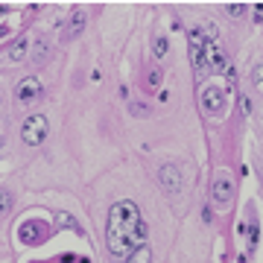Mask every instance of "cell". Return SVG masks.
Segmentation results:
<instances>
[{
    "mask_svg": "<svg viewBox=\"0 0 263 263\" xmlns=\"http://www.w3.org/2000/svg\"><path fill=\"white\" fill-rule=\"evenodd\" d=\"M146 243V222L135 202H114L105 222V246L114 257H132Z\"/></svg>",
    "mask_w": 263,
    "mask_h": 263,
    "instance_id": "cell-1",
    "label": "cell"
},
{
    "mask_svg": "<svg viewBox=\"0 0 263 263\" xmlns=\"http://www.w3.org/2000/svg\"><path fill=\"white\" fill-rule=\"evenodd\" d=\"M47 135H50V123L44 114H32L21 126V141L27 143V146H41V143L47 141Z\"/></svg>",
    "mask_w": 263,
    "mask_h": 263,
    "instance_id": "cell-2",
    "label": "cell"
},
{
    "mask_svg": "<svg viewBox=\"0 0 263 263\" xmlns=\"http://www.w3.org/2000/svg\"><path fill=\"white\" fill-rule=\"evenodd\" d=\"M211 199L214 205L219 208H228L231 199H234V176L228 170H216L214 173V181H211Z\"/></svg>",
    "mask_w": 263,
    "mask_h": 263,
    "instance_id": "cell-3",
    "label": "cell"
},
{
    "mask_svg": "<svg viewBox=\"0 0 263 263\" xmlns=\"http://www.w3.org/2000/svg\"><path fill=\"white\" fill-rule=\"evenodd\" d=\"M158 181L161 187L167 190L170 196H179L181 187H184V179H181V170L176 167V164H164V167L158 170Z\"/></svg>",
    "mask_w": 263,
    "mask_h": 263,
    "instance_id": "cell-4",
    "label": "cell"
},
{
    "mask_svg": "<svg viewBox=\"0 0 263 263\" xmlns=\"http://www.w3.org/2000/svg\"><path fill=\"white\" fill-rule=\"evenodd\" d=\"M190 62H193V70H205L208 65V44L202 32H190Z\"/></svg>",
    "mask_w": 263,
    "mask_h": 263,
    "instance_id": "cell-5",
    "label": "cell"
},
{
    "mask_svg": "<svg viewBox=\"0 0 263 263\" xmlns=\"http://www.w3.org/2000/svg\"><path fill=\"white\" fill-rule=\"evenodd\" d=\"M202 108H205L208 117H216V114H222V108H226V94H222L216 85L205 88V91H202Z\"/></svg>",
    "mask_w": 263,
    "mask_h": 263,
    "instance_id": "cell-6",
    "label": "cell"
},
{
    "mask_svg": "<svg viewBox=\"0 0 263 263\" xmlns=\"http://www.w3.org/2000/svg\"><path fill=\"white\" fill-rule=\"evenodd\" d=\"M15 97H18V103H32L41 97V82H38L35 76H27V79H21L18 88H15Z\"/></svg>",
    "mask_w": 263,
    "mask_h": 263,
    "instance_id": "cell-7",
    "label": "cell"
},
{
    "mask_svg": "<svg viewBox=\"0 0 263 263\" xmlns=\"http://www.w3.org/2000/svg\"><path fill=\"white\" fill-rule=\"evenodd\" d=\"M29 56H32V41H29V35H21L9 47V53H6V59L15 62V65H18V62H27Z\"/></svg>",
    "mask_w": 263,
    "mask_h": 263,
    "instance_id": "cell-8",
    "label": "cell"
},
{
    "mask_svg": "<svg viewBox=\"0 0 263 263\" xmlns=\"http://www.w3.org/2000/svg\"><path fill=\"white\" fill-rule=\"evenodd\" d=\"M208 67H211V70H216V73H226V70H228L226 53H222L219 47H214V44L208 47Z\"/></svg>",
    "mask_w": 263,
    "mask_h": 263,
    "instance_id": "cell-9",
    "label": "cell"
},
{
    "mask_svg": "<svg viewBox=\"0 0 263 263\" xmlns=\"http://www.w3.org/2000/svg\"><path fill=\"white\" fill-rule=\"evenodd\" d=\"M85 24H88V15H85V9H73L70 12V21H67V35H82L85 32Z\"/></svg>",
    "mask_w": 263,
    "mask_h": 263,
    "instance_id": "cell-10",
    "label": "cell"
},
{
    "mask_svg": "<svg viewBox=\"0 0 263 263\" xmlns=\"http://www.w3.org/2000/svg\"><path fill=\"white\" fill-rule=\"evenodd\" d=\"M126 263H152V249H149V243H143L138 252L132 254V257H126Z\"/></svg>",
    "mask_w": 263,
    "mask_h": 263,
    "instance_id": "cell-11",
    "label": "cell"
},
{
    "mask_svg": "<svg viewBox=\"0 0 263 263\" xmlns=\"http://www.w3.org/2000/svg\"><path fill=\"white\" fill-rule=\"evenodd\" d=\"M170 50V41L167 35H155V41H152V53H155V59H164Z\"/></svg>",
    "mask_w": 263,
    "mask_h": 263,
    "instance_id": "cell-12",
    "label": "cell"
},
{
    "mask_svg": "<svg viewBox=\"0 0 263 263\" xmlns=\"http://www.w3.org/2000/svg\"><path fill=\"white\" fill-rule=\"evenodd\" d=\"M161 79H164L161 67H149V73H146V85H149V88H161Z\"/></svg>",
    "mask_w": 263,
    "mask_h": 263,
    "instance_id": "cell-13",
    "label": "cell"
},
{
    "mask_svg": "<svg viewBox=\"0 0 263 263\" xmlns=\"http://www.w3.org/2000/svg\"><path fill=\"white\" fill-rule=\"evenodd\" d=\"M12 211V193L9 190H0V216H6Z\"/></svg>",
    "mask_w": 263,
    "mask_h": 263,
    "instance_id": "cell-14",
    "label": "cell"
},
{
    "mask_svg": "<svg viewBox=\"0 0 263 263\" xmlns=\"http://www.w3.org/2000/svg\"><path fill=\"white\" fill-rule=\"evenodd\" d=\"M35 44H38V47H35V53H32V62H44V59H47V41H44V38H38Z\"/></svg>",
    "mask_w": 263,
    "mask_h": 263,
    "instance_id": "cell-15",
    "label": "cell"
},
{
    "mask_svg": "<svg viewBox=\"0 0 263 263\" xmlns=\"http://www.w3.org/2000/svg\"><path fill=\"white\" fill-rule=\"evenodd\" d=\"M252 82L263 88V65H254V70H252Z\"/></svg>",
    "mask_w": 263,
    "mask_h": 263,
    "instance_id": "cell-16",
    "label": "cell"
},
{
    "mask_svg": "<svg viewBox=\"0 0 263 263\" xmlns=\"http://www.w3.org/2000/svg\"><path fill=\"white\" fill-rule=\"evenodd\" d=\"M243 9H246V6H237V3H231V6H228V15H231V18H240V15H243Z\"/></svg>",
    "mask_w": 263,
    "mask_h": 263,
    "instance_id": "cell-17",
    "label": "cell"
},
{
    "mask_svg": "<svg viewBox=\"0 0 263 263\" xmlns=\"http://www.w3.org/2000/svg\"><path fill=\"white\" fill-rule=\"evenodd\" d=\"M240 103H243V111L246 114H252V100H249V97H240Z\"/></svg>",
    "mask_w": 263,
    "mask_h": 263,
    "instance_id": "cell-18",
    "label": "cell"
}]
</instances>
